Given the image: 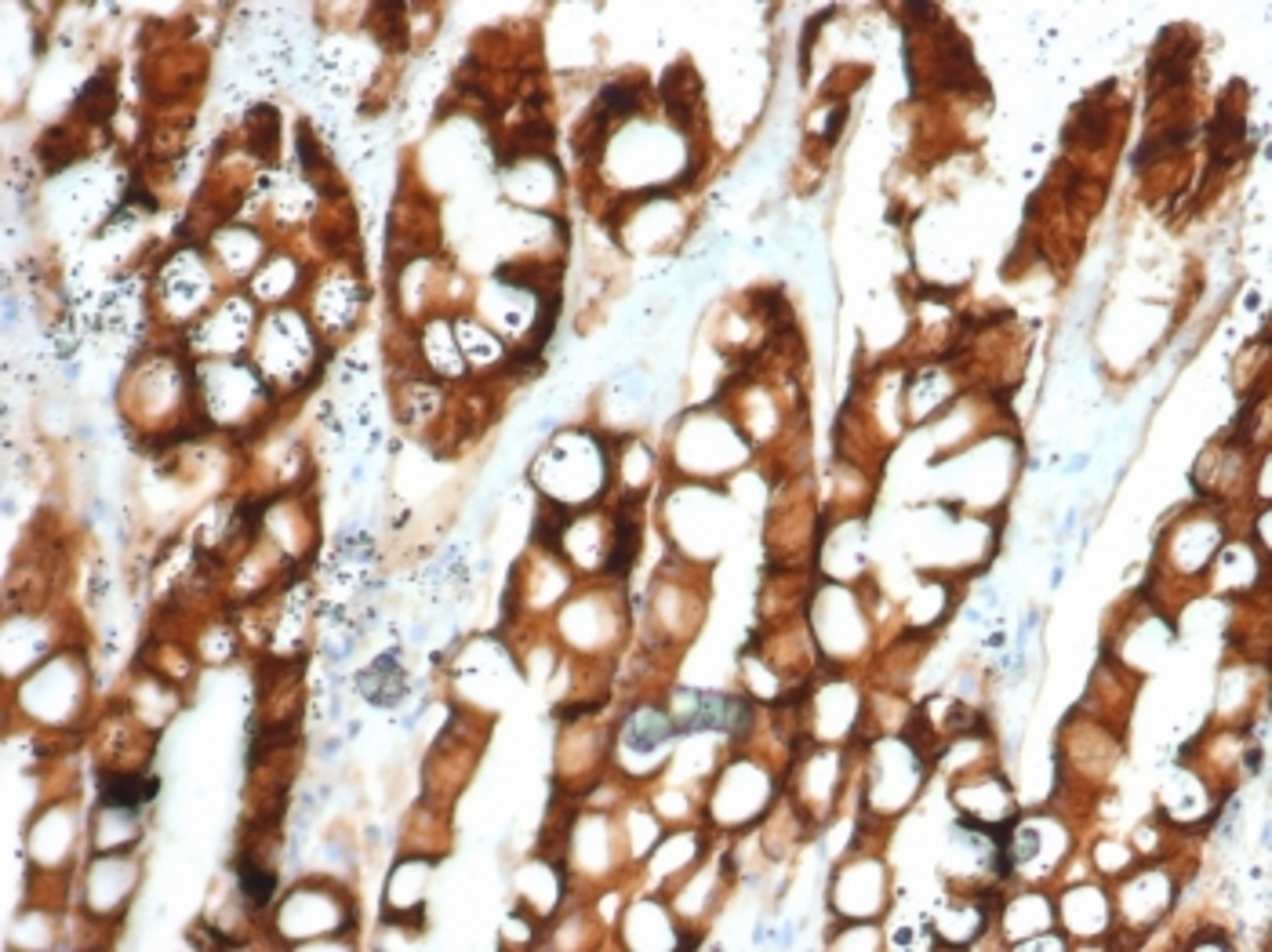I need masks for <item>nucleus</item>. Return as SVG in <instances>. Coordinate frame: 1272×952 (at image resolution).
<instances>
[{
    "instance_id": "3",
    "label": "nucleus",
    "mask_w": 1272,
    "mask_h": 952,
    "mask_svg": "<svg viewBox=\"0 0 1272 952\" xmlns=\"http://www.w3.org/2000/svg\"><path fill=\"white\" fill-rule=\"evenodd\" d=\"M273 887H277V884H273V873L258 869V865H241V890H244V898L251 901V905H266Z\"/></svg>"
},
{
    "instance_id": "2",
    "label": "nucleus",
    "mask_w": 1272,
    "mask_h": 952,
    "mask_svg": "<svg viewBox=\"0 0 1272 952\" xmlns=\"http://www.w3.org/2000/svg\"><path fill=\"white\" fill-rule=\"evenodd\" d=\"M113 103H116V95H113V84H110L106 73L88 80V88H84V95H80V109H84V116H91V120H106L110 109H113Z\"/></svg>"
},
{
    "instance_id": "1",
    "label": "nucleus",
    "mask_w": 1272,
    "mask_h": 952,
    "mask_svg": "<svg viewBox=\"0 0 1272 952\" xmlns=\"http://www.w3.org/2000/svg\"><path fill=\"white\" fill-rule=\"evenodd\" d=\"M156 793V782H142L139 774H103V800L113 807H139Z\"/></svg>"
}]
</instances>
